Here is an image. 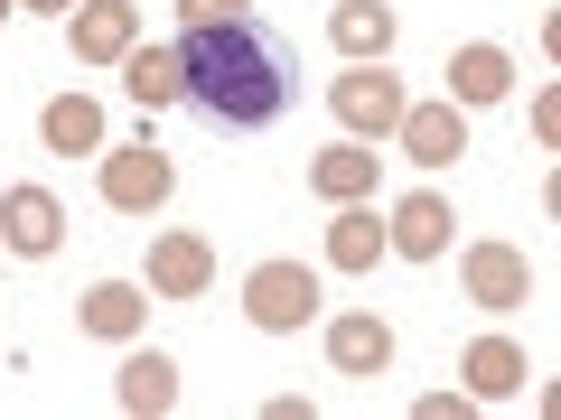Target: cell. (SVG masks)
I'll return each instance as SVG.
<instances>
[{
  "label": "cell",
  "mask_w": 561,
  "mask_h": 420,
  "mask_svg": "<svg viewBox=\"0 0 561 420\" xmlns=\"http://www.w3.org/2000/svg\"><path fill=\"white\" fill-rule=\"evenodd\" d=\"M0 243H10L20 261H47V253L66 243V206L47 197L38 178H28V187H10V197H0Z\"/></svg>",
  "instance_id": "obj_10"
},
{
  "label": "cell",
  "mask_w": 561,
  "mask_h": 420,
  "mask_svg": "<svg viewBox=\"0 0 561 420\" xmlns=\"http://www.w3.org/2000/svg\"><path fill=\"white\" fill-rule=\"evenodd\" d=\"M459 374H468V383H459L468 401H515L534 364H524V346H515V337H478V346L459 355Z\"/></svg>",
  "instance_id": "obj_15"
},
{
  "label": "cell",
  "mask_w": 561,
  "mask_h": 420,
  "mask_svg": "<svg viewBox=\"0 0 561 420\" xmlns=\"http://www.w3.org/2000/svg\"><path fill=\"white\" fill-rule=\"evenodd\" d=\"M66 38H76V66H122L140 47V0H76Z\"/></svg>",
  "instance_id": "obj_7"
},
{
  "label": "cell",
  "mask_w": 561,
  "mask_h": 420,
  "mask_svg": "<svg viewBox=\"0 0 561 420\" xmlns=\"http://www.w3.org/2000/svg\"><path fill=\"white\" fill-rule=\"evenodd\" d=\"M10 10H20V0H0V20H10Z\"/></svg>",
  "instance_id": "obj_25"
},
{
  "label": "cell",
  "mask_w": 561,
  "mask_h": 420,
  "mask_svg": "<svg viewBox=\"0 0 561 420\" xmlns=\"http://www.w3.org/2000/svg\"><path fill=\"white\" fill-rule=\"evenodd\" d=\"M169 187H179V168H169V150L150 131L122 140V150H103V206H113V215H160Z\"/></svg>",
  "instance_id": "obj_3"
},
{
  "label": "cell",
  "mask_w": 561,
  "mask_h": 420,
  "mask_svg": "<svg viewBox=\"0 0 561 420\" xmlns=\"http://www.w3.org/2000/svg\"><path fill=\"white\" fill-rule=\"evenodd\" d=\"M234 10H253V0H179V20L206 28V20H234Z\"/></svg>",
  "instance_id": "obj_22"
},
{
  "label": "cell",
  "mask_w": 561,
  "mask_h": 420,
  "mask_svg": "<svg viewBox=\"0 0 561 420\" xmlns=\"http://www.w3.org/2000/svg\"><path fill=\"white\" fill-rule=\"evenodd\" d=\"M38 140L57 150V160H76V150H103V103L94 94H57L38 113Z\"/></svg>",
  "instance_id": "obj_19"
},
{
  "label": "cell",
  "mask_w": 561,
  "mask_h": 420,
  "mask_svg": "<svg viewBox=\"0 0 561 420\" xmlns=\"http://www.w3.org/2000/svg\"><path fill=\"white\" fill-rule=\"evenodd\" d=\"M375 261H383L375 197H365V206H337V224H328V271H375Z\"/></svg>",
  "instance_id": "obj_20"
},
{
  "label": "cell",
  "mask_w": 561,
  "mask_h": 420,
  "mask_svg": "<svg viewBox=\"0 0 561 420\" xmlns=\"http://www.w3.org/2000/svg\"><path fill=\"white\" fill-rule=\"evenodd\" d=\"M140 290H150V300H206V290H216V243L206 234H160Z\"/></svg>",
  "instance_id": "obj_8"
},
{
  "label": "cell",
  "mask_w": 561,
  "mask_h": 420,
  "mask_svg": "<svg viewBox=\"0 0 561 420\" xmlns=\"http://www.w3.org/2000/svg\"><path fill=\"white\" fill-rule=\"evenodd\" d=\"M122 94H131L140 113H169V103H187V66H179V47H131V57H122Z\"/></svg>",
  "instance_id": "obj_18"
},
{
  "label": "cell",
  "mask_w": 561,
  "mask_h": 420,
  "mask_svg": "<svg viewBox=\"0 0 561 420\" xmlns=\"http://www.w3.org/2000/svg\"><path fill=\"white\" fill-rule=\"evenodd\" d=\"M393 140H402V160H412V168H431V178H440V168H459V160H468V113H459L449 94H431V103H402Z\"/></svg>",
  "instance_id": "obj_5"
},
{
  "label": "cell",
  "mask_w": 561,
  "mask_h": 420,
  "mask_svg": "<svg viewBox=\"0 0 561 420\" xmlns=\"http://www.w3.org/2000/svg\"><path fill=\"white\" fill-rule=\"evenodd\" d=\"M459 290L478 308H524V300H534V261H524V243H468V253H459Z\"/></svg>",
  "instance_id": "obj_6"
},
{
  "label": "cell",
  "mask_w": 561,
  "mask_h": 420,
  "mask_svg": "<svg viewBox=\"0 0 561 420\" xmlns=\"http://www.w3.org/2000/svg\"><path fill=\"white\" fill-rule=\"evenodd\" d=\"M328 364H337V374H383V364H393V327H383L375 308L328 318Z\"/></svg>",
  "instance_id": "obj_17"
},
{
  "label": "cell",
  "mask_w": 561,
  "mask_h": 420,
  "mask_svg": "<svg viewBox=\"0 0 561 420\" xmlns=\"http://www.w3.org/2000/svg\"><path fill=\"white\" fill-rule=\"evenodd\" d=\"M505 94H515V57H505L496 38H468L459 57H449V103L478 113V103H505Z\"/></svg>",
  "instance_id": "obj_14"
},
{
  "label": "cell",
  "mask_w": 561,
  "mask_h": 420,
  "mask_svg": "<svg viewBox=\"0 0 561 420\" xmlns=\"http://www.w3.org/2000/svg\"><path fill=\"white\" fill-rule=\"evenodd\" d=\"M179 66H187V103H197L206 121H225V131H262V121H280V113H290V84H300L290 38L262 28L253 10L187 28Z\"/></svg>",
  "instance_id": "obj_1"
},
{
  "label": "cell",
  "mask_w": 561,
  "mask_h": 420,
  "mask_svg": "<svg viewBox=\"0 0 561 420\" xmlns=\"http://www.w3.org/2000/svg\"><path fill=\"white\" fill-rule=\"evenodd\" d=\"M243 318H253L262 337H300V327L319 318V271H309V261H253V271H243Z\"/></svg>",
  "instance_id": "obj_2"
},
{
  "label": "cell",
  "mask_w": 561,
  "mask_h": 420,
  "mask_svg": "<svg viewBox=\"0 0 561 420\" xmlns=\"http://www.w3.org/2000/svg\"><path fill=\"white\" fill-rule=\"evenodd\" d=\"M449 197L440 187H412V197L393 206V215H383V253H402V261H440L449 253Z\"/></svg>",
  "instance_id": "obj_9"
},
{
  "label": "cell",
  "mask_w": 561,
  "mask_h": 420,
  "mask_svg": "<svg viewBox=\"0 0 561 420\" xmlns=\"http://www.w3.org/2000/svg\"><path fill=\"white\" fill-rule=\"evenodd\" d=\"M328 47L346 66H383L393 57V0H337L328 10Z\"/></svg>",
  "instance_id": "obj_12"
},
{
  "label": "cell",
  "mask_w": 561,
  "mask_h": 420,
  "mask_svg": "<svg viewBox=\"0 0 561 420\" xmlns=\"http://www.w3.org/2000/svg\"><path fill=\"white\" fill-rule=\"evenodd\" d=\"M76 327H84V337H103V346H131L140 327H150V290H140V280H94L84 308H76Z\"/></svg>",
  "instance_id": "obj_13"
},
{
  "label": "cell",
  "mask_w": 561,
  "mask_h": 420,
  "mask_svg": "<svg viewBox=\"0 0 561 420\" xmlns=\"http://www.w3.org/2000/svg\"><path fill=\"white\" fill-rule=\"evenodd\" d=\"M534 140H542V150L561 140V94H534Z\"/></svg>",
  "instance_id": "obj_23"
},
{
  "label": "cell",
  "mask_w": 561,
  "mask_h": 420,
  "mask_svg": "<svg viewBox=\"0 0 561 420\" xmlns=\"http://www.w3.org/2000/svg\"><path fill=\"white\" fill-rule=\"evenodd\" d=\"M20 10H38V20H66V10H76V0H20Z\"/></svg>",
  "instance_id": "obj_24"
},
{
  "label": "cell",
  "mask_w": 561,
  "mask_h": 420,
  "mask_svg": "<svg viewBox=\"0 0 561 420\" xmlns=\"http://www.w3.org/2000/svg\"><path fill=\"white\" fill-rule=\"evenodd\" d=\"M412 411H421V420H468V411H478V401H468V393H421Z\"/></svg>",
  "instance_id": "obj_21"
},
{
  "label": "cell",
  "mask_w": 561,
  "mask_h": 420,
  "mask_svg": "<svg viewBox=\"0 0 561 420\" xmlns=\"http://www.w3.org/2000/svg\"><path fill=\"white\" fill-rule=\"evenodd\" d=\"M113 393H122V411H131V420H160V411H179V364H169L160 346H131Z\"/></svg>",
  "instance_id": "obj_16"
},
{
  "label": "cell",
  "mask_w": 561,
  "mask_h": 420,
  "mask_svg": "<svg viewBox=\"0 0 561 420\" xmlns=\"http://www.w3.org/2000/svg\"><path fill=\"white\" fill-rule=\"evenodd\" d=\"M375 187H383V150L375 140H337V150L309 160V197H328V206H365Z\"/></svg>",
  "instance_id": "obj_11"
},
{
  "label": "cell",
  "mask_w": 561,
  "mask_h": 420,
  "mask_svg": "<svg viewBox=\"0 0 561 420\" xmlns=\"http://www.w3.org/2000/svg\"><path fill=\"white\" fill-rule=\"evenodd\" d=\"M402 75H383V66H346L337 84H328V113L346 121L356 140H393V121H402Z\"/></svg>",
  "instance_id": "obj_4"
}]
</instances>
